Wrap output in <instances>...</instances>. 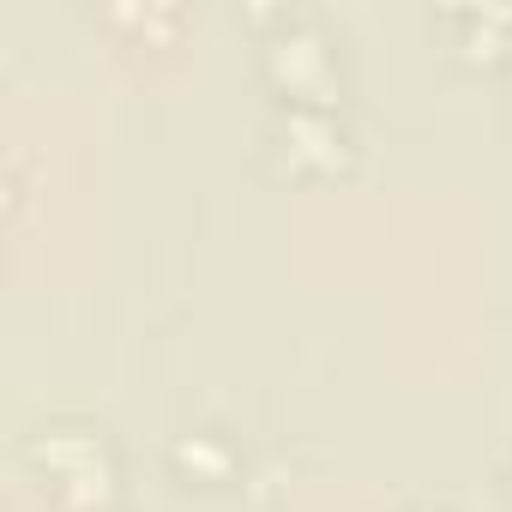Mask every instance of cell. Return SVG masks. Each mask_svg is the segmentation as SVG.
I'll use <instances>...</instances> for the list:
<instances>
[{
	"mask_svg": "<svg viewBox=\"0 0 512 512\" xmlns=\"http://www.w3.org/2000/svg\"><path fill=\"white\" fill-rule=\"evenodd\" d=\"M31 458L43 464V476L61 488V494H79V500H103L115 488V464H109V446L85 428H37L31 440Z\"/></svg>",
	"mask_w": 512,
	"mask_h": 512,
	"instance_id": "1",
	"label": "cell"
}]
</instances>
